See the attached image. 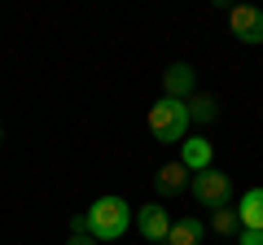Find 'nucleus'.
Returning a JSON list of instances; mask_svg holds the SVG:
<instances>
[{
	"mask_svg": "<svg viewBox=\"0 0 263 245\" xmlns=\"http://www.w3.org/2000/svg\"><path fill=\"white\" fill-rule=\"evenodd\" d=\"M66 245H97V241L88 232H70V241H66Z\"/></svg>",
	"mask_w": 263,
	"mask_h": 245,
	"instance_id": "14",
	"label": "nucleus"
},
{
	"mask_svg": "<svg viewBox=\"0 0 263 245\" xmlns=\"http://www.w3.org/2000/svg\"><path fill=\"white\" fill-rule=\"evenodd\" d=\"M228 27H233V35L241 44H263V9H254V5L228 9Z\"/></svg>",
	"mask_w": 263,
	"mask_h": 245,
	"instance_id": "4",
	"label": "nucleus"
},
{
	"mask_svg": "<svg viewBox=\"0 0 263 245\" xmlns=\"http://www.w3.org/2000/svg\"><path fill=\"white\" fill-rule=\"evenodd\" d=\"M211 158H215V149H211L206 136H184V140H180V167H184L189 175L211 171Z\"/></svg>",
	"mask_w": 263,
	"mask_h": 245,
	"instance_id": "7",
	"label": "nucleus"
},
{
	"mask_svg": "<svg viewBox=\"0 0 263 245\" xmlns=\"http://www.w3.org/2000/svg\"><path fill=\"white\" fill-rule=\"evenodd\" d=\"M237 245H263V232H250V228H241V241Z\"/></svg>",
	"mask_w": 263,
	"mask_h": 245,
	"instance_id": "13",
	"label": "nucleus"
},
{
	"mask_svg": "<svg viewBox=\"0 0 263 245\" xmlns=\"http://www.w3.org/2000/svg\"><path fill=\"white\" fill-rule=\"evenodd\" d=\"M184 105H189V122H215L219 118V105L211 92H193Z\"/></svg>",
	"mask_w": 263,
	"mask_h": 245,
	"instance_id": "11",
	"label": "nucleus"
},
{
	"mask_svg": "<svg viewBox=\"0 0 263 245\" xmlns=\"http://www.w3.org/2000/svg\"><path fill=\"white\" fill-rule=\"evenodd\" d=\"M171 223H176V219L167 215V206H162V201H149V206L136 210V228H141L145 241H167Z\"/></svg>",
	"mask_w": 263,
	"mask_h": 245,
	"instance_id": "5",
	"label": "nucleus"
},
{
	"mask_svg": "<svg viewBox=\"0 0 263 245\" xmlns=\"http://www.w3.org/2000/svg\"><path fill=\"white\" fill-rule=\"evenodd\" d=\"M189 193L197 197V206H206V210L233 206V179H228L219 167H211V171H202V175H193V179H189Z\"/></svg>",
	"mask_w": 263,
	"mask_h": 245,
	"instance_id": "3",
	"label": "nucleus"
},
{
	"mask_svg": "<svg viewBox=\"0 0 263 245\" xmlns=\"http://www.w3.org/2000/svg\"><path fill=\"white\" fill-rule=\"evenodd\" d=\"M237 228H241V219H237L233 206L215 210V219H211V232H219V236H237Z\"/></svg>",
	"mask_w": 263,
	"mask_h": 245,
	"instance_id": "12",
	"label": "nucleus"
},
{
	"mask_svg": "<svg viewBox=\"0 0 263 245\" xmlns=\"http://www.w3.org/2000/svg\"><path fill=\"white\" fill-rule=\"evenodd\" d=\"M197 92V75L189 62H171L167 70H162V96H176V101H189V96Z\"/></svg>",
	"mask_w": 263,
	"mask_h": 245,
	"instance_id": "6",
	"label": "nucleus"
},
{
	"mask_svg": "<svg viewBox=\"0 0 263 245\" xmlns=\"http://www.w3.org/2000/svg\"><path fill=\"white\" fill-rule=\"evenodd\" d=\"M84 219H88V236L92 241H119L132 228V206L123 197H97Z\"/></svg>",
	"mask_w": 263,
	"mask_h": 245,
	"instance_id": "1",
	"label": "nucleus"
},
{
	"mask_svg": "<svg viewBox=\"0 0 263 245\" xmlns=\"http://www.w3.org/2000/svg\"><path fill=\"white\" fill-rule=\"evenodd\" d=\"M0 136H5V127H0Z\"/></svg>",
	"mask_w": 263,
	"mask_h": 245,
	"instance_id": "15",
	"label": "nucleus"
},
{
	"mask_svg": "<svg viewBox=\"0 0 263 245\" xmlns=\"http://www.w3.org/2000/svg\"><path fill=\"white\" fill-rule=\"evenodd\" d=\"M237 219H241V228H250V232H263V189L241 193V201H237Z\"/></svg>",
	"mask_w": 263,
	"mask_h": 245,
	"instance_id": "8",
	"label": "nucleus"
},
{
	"mask_svg": "<svg viewBox=\"0 0 263 245\" xmlns=\"http://www.w3.org/2000/svg\"><path fill=\"white\" fill-rule=\"evenodd\" d=\"M184 132H189V105L176 96H158L149 105V136L162 145H180Z\"/></svg>",
	"mask_w": 263,
	"mask_h": 245,
	"instance_id": "2",
	"label": "nucleus"
},
{
	"mask_svg": "<svg viewBox=\"0 0 263 245\" xmlns=\"http://www.w3.org/2000/svg\"><path fill=\"white\" fill-rule=\"evenodd\" d=\"M189 179H193V175H189V171L180 167V162H167V167H162L158 175H154V189H158V193H167V197H171V193L189 189Z\"/></svg>",
	"mask_w": 263,
	"mask_h": 245,
	"instance_id": "9",
	"label": "nucleus"
},
{
	"mask_svg": "<svg viewBox=\"0 0 263 245\" xmlns=\"http://www.w3.org/2000/svg\"><path fill=\"white\" fill-rule=\"evenodd\" d=\"M167 245H202V219H193V215L176 219L167 232Z\"/></svg>",
	"mask_w": 263,
	"mask_h": 245,
	"instance_id": "10",
	"label": "nucleus"
}]
</instances>
